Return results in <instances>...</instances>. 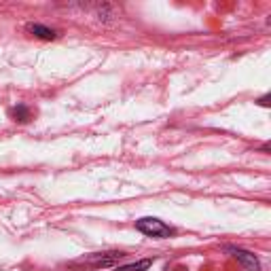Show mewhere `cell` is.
Returning a JSON list of instances; mask_svg holds the SVG:
<instances>
[{
    "instance_id": "cell-1",
    "label": "cell",
    "mask_w": 271,
    "mask_h": 271,
    "mask_svg": "<svg viewBox=\"0 0 271 271\" xmlns=\"http://www.w3.org/2000/svg\"><path fill=\"white\" fill-rule=\"evenodd\" d=\"M136 229L140 231V233H144L148 237H169V227L163 223V220H159V218H140L136 220Z\"/></svg>"
},
{
    "instance_id": "cell-2",
    "label": "cell",
    "mask_w": 271,
    "mask_h": 271,
    "mask_svg": "<svg viewBox=\"0 0 271 271\" xmlns=\"http://www.w3.org/2000/svg\"><path fill=\"white\" fill-rule=\"evenodd\" d=\"M229 252L233 254V258H235L246 271H260V263H258V258H256L252 252H248V250H242V248H229Z\"/></svg>"
},
{
    "instance_id": "cell-3",
    "label": "cell",
    "mask_w": 271,
    "mask_h": 271,
    "mask_svg": "<svg viewBox=\"0 0 271 271\" xmlns=\"http://www.w3.org/2000/svg\"><path fill=\"white\" fill-rule=\"evenodd\" d=\"M26 30L30 34H34L36 38H43V41H53L55 38V32L51 28H47V26H41V24H28Z\"/></svg>"
},
{
    "instance_id": "cell-4",
    "label": "cell",
    "mask_w": 271,
    "mask_h": 271,
    "mask_svg": "<svg viewBox=\"0 0 271 271\" xmlns=\"http://www.w3.org/2000/svg\"><path fill=\"white\" fill-rule=\"evenodd\" d=\"M150 265H153V260H150V258H144V260H138V263H132V265L117 267L115 271H146Z\"/></svg>"
},
{
    "instance_id": "cell-5",
    "label": "cell",
    "mask_w": 271,
    "mask_h": 271,
    "mask_svg": "<svg viewBox=\"0 0 271 271\" xmlns=\"http://www.w3.org/2000/svg\"><path fill=\"white\" fill-rule=\"evenodd\" d=\"M13 117H15V121H28L30 119V113H28V108L26 106H17L13 110Z\"/></svg>"
},
{
    "instance_id": "cell-6",
    "label": "cell",
    "mask_w": 271,
    "mask_h": 271,
    "mask_svg": "<svg viewBox=\"0 0 271 271\" xmlns=\"http://www.w3.org/2000/svg\"><path fill=\"white\" fill-rule=\"evenodd\" d=\"M258 104H260V106H269V96H263V98H260V100H258Z\"/></svg>"
}]
</instances>
